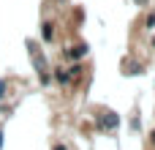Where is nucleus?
Segmentation results:
<instances>
[{
    "label": "nucleus",
    "instance_id": "nucleus-1",
    "mask_svg": "<svg viewBox=\"0 0 155 150\" xmlns=\"http://www.w3.org/2000/svg\"><path fill=\"white\" fill-rule=\"evenodd\" d=\"M3 90H5V85H3V82H0V98H3Z\"/></svg>",
    "mask_w": 155,
    "mask_h": 150
}]
</instances>
